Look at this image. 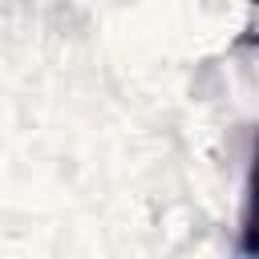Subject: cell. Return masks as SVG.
Returning a JSON list of instances; mask_svg holds the SVG:
<instances>
[{
  "label": "cell",
  "instance_id": "6da1fadb",
  "mask_svg": "<svg viewBox=\"0 0 259 259\" xmlns=\"http://www.w3.org/2000/svg\"><path fill=\"white\" fill-rule=\"evenodd\" d=\"M239 255H259V138H255V158L247 174V206H243V227H239Z\"/></svg>",
  "mask_w": 259,
  "mask_h": 259
},
{
  "label": "cell",
  "instance_id": "7a4b0ae2",
  "mask_svg": "<svg viewBox=\"0 0 259 259\" xmlns=\"http://www.w3.org/2000/svg\"><path fill=\"white\" fill-rule=\"evenodd\" d=\"M251 4H259V0H251Z\"/></svg>",
  "mask_w": 259,
  "mask_h": 259
}]
</instances>
